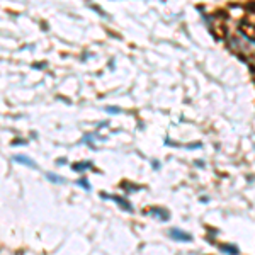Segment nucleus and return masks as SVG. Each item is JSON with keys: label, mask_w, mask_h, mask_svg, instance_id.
Segmentation results:
<instances>
[{"label": "nucleus", "mask_w": 255, "mask_h": 255, "mask_svg": "<svg viewBox=\"0 0 255 255\" xmlns=\"http://www.w3.org/2000/svg\"><path fill=\"white\" fill-rule=\"evenodd\" d=\"M170 237L174 238V240H177V242H191L192 240V237L189 235V233L180 232V230H177V228L170 230Z\"/></svg>", "instance_id": "nucleus-1"}, {"label": "nucleus", "mask_w": 255, "mask_h": 255, "mask_svg": "<svg viewBox=\"0 0 255 255\" xmlns=\"http://www.w3.org/2000/svg\"><path fill=\"white\" fill-rule=\"evenodd\" d=\"M242 27H244L242 31L249 36V39L255 41V26H252V24H249V22H242Z\"/></svg>", "instance_id": "nucleus-2"}, {"label": "nucleus", "mask_w": 255, "mask_h": 255, "mask_svg": "<svg viewBox=\"0 0 255 255\" xmlns=\"http://www.w3.org/2000/svg\"><path fill=\"white\" fill-rule=\"evenodd\" d=\"M15 162H20V163H24V165H27V167H34L36 168V163L32 162L31 158H27V157H24V155H15L14 157Z\"/></svg>", "instance_id": "nucleus-3"}, {"label": "nucleus", "mask_w": 255, "mask_h": 255, "mask_svg": "<svg viewBox=\"0 0 255 255\" xmlns=\"http://www.w3.org/2000/svg\"><path fill=\"white\" fill-rule=\"evenodd\" d=\"M46 177H48L49 180H51V182H55V184H63V182H65L63 177H58L56 174H51V172H48Z\"/></svg>", "instance_id": "nucleus-4"}, {"label": "nucleus", "mask_w": 255, "mask_h": 255, "mask_svg": "<svg viewBox=\"0 0 255 255\" xmlns=\"http://www.w3.org/2000/svg\"><path fill=\"white\" fill-rule=\"evenodd\" d=\"M90 165H92V163H89V162L75 163V165H72V168H73V170H77V172H82V170H87V168H90Z\"/></svg>", "instance_id": "nucleus-5"}, {"label": "nucleus", "mask_w": 255, "mask_h": 255, "mask_svg": "<svg viewBox=\"0 0 255 255\" xmlns=\"http://www.w3.org/2000/svg\"><path fill=\"white\" fill-rule=\"evenodd\" d=\"M111 199H114L116 203L121 204V206L125 208V209H129V211H131V204H128L125 199H121V197H116V196H111Z\"/></svg>", "instance_id": "nucleus-6"}, {"label": "nucleus", "mask_w": 255, "mask_h": 255, "mask_svg": "<svg viewBox=\"0 0 255 255\" xmlns=\"http://www.w3.org/2000/svg\"><path fill=\"white\" fill-rule=\"evenodd\" d=\"M221 250L226 252V254H230V255H238V250L232 249V245H223V247H221Z\"/></svg>", "instance_id": "nucleus-7"}, {"label": "nucleus", "mask_w": 255, "mask_h": 255, "mask_svg": "<svg viewBox=\"0 0 255 255\" xmlns=\"http://www.w3.org/2000/svg\"><path fill=\"white\" fill-rule=\"evenodd\" d=\"M79 184H80L82 187H85V189H87V191H90V184H89V182H85V180H80Z\"/></svg>", "instance_id": "nucleus-8"}]
</instances>
